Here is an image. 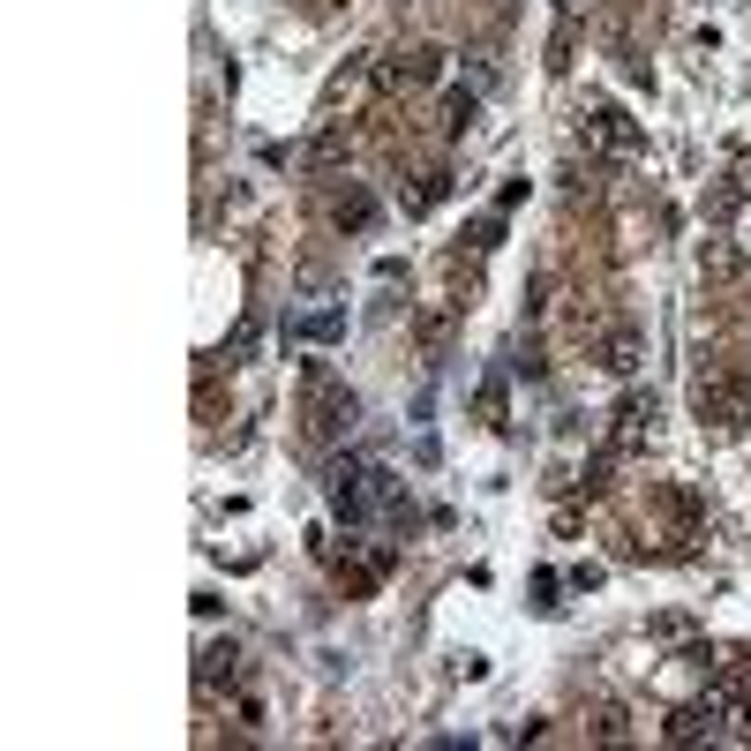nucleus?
Masks as SVG:
<instances>
[{
    "label": "nucleus",
    "instance_id": "nucleus-3",
    "mask_svg": "<svg viewBox=\"0 0 751 751\" xmlns=\"http://www.w3.org/2000/svg\"><path fill=\"white\" fill-rule=\"evenodd\" d=\"M647 429H654V399H624V413H617V437L639 443Z\"/></svg>",
    "mask_w": 751,
    "mask_h": 751
},
{
    "label": "nucleus",
    "instance_id": "nucleus-2",
    "mask_svg": "<svg viewBox=\"0 0 751 751\" xmlns=\"http://www.w3.org/2000/svg\"><path fill=\"white\" fill-rule=\"evenodd\" d=\"M601 369H609V376L639 369V331H609V339H601Z\"/></svg>",
    "mask_w": 751,
    "mask_h": 751
},
{
    "label": "nucleus",
    "instance_id": "nucleus-1",
    "mask_svg": "<svg viewBox=\"0 0 751 751\" xmlns=\"http://www.w3.org/2000/svg\"><path fill=\"white\" fill-rule=\"evenodd\" d=\"M699 413H714L721 429H737L744 421V391L737 383H699Z\"/></svg>",
    "mask_w": 751,
    "mask_h": 751
}]
</instances>
